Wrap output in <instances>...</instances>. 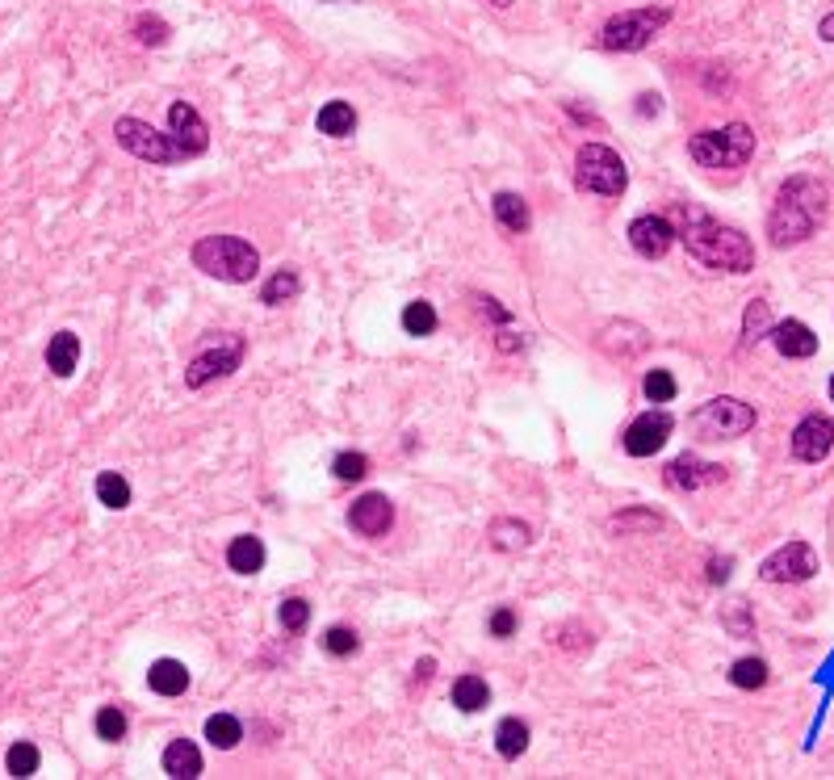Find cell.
Segmentation results:
<instances>
[{
	"mask_svg": "<svg viewBox=\"0 0 834 780\" xmlns=\"http://www.w3.org/2000/svg\"><path fill=\"white\" fill-rule=\"evenodd\" d=\"M675 240H684V248L709 269H721V273H751L755 269V244L746 240L738 227L717 223L713 214L696 210V206H679Z\"/></svg>",
	"mask_w": 834,
	"mask_h": 780,
	"instance_id": "obj_1",
	"label": "cell"
},
{
	"mask_svg": "<svg viewBox=\"0 0 834 780\" xmlns=\"http://www.w3.org/2000/svg\"><path fill=\"white\" fill-rule=\"evenodd\" d=\"M826 185L809 172H797L788 177L772 202V214H767V235H772L776 248H797L814 235L826 219Z\"/></svg>",
	"mask_w": 834,
	"mask_h": 780,
	"instance_id": "obj_2",
	"label": "cell"
},
{
	"mask_svg": "<svg viewBox=\"0 0 834 780\" xmlns=\"http://www.w3.org/2000/svg\"><path fill=\"white\" fill-rule=\"evenodd\" d=\"M193 265L206 277L244 286V281H252L260 273V252L248 240H239V235H202V240L193 244Z\"/></svg>",
	"mask_w": 834,
	"mask_h": 780,
	"instance_id": "obj_3",
	"label": "cell"
},
{
	"mask_svg": "<svg viewBox=\"0 0 834 780\" xmlns=\"http://www.w3.org/2000/svg\"><path fill=\"white\" fill-rule=\"evenodd\" d=\"M688 156L700 168H742L755 156V130L746 122H730L721 130H700L688 139Z\"/></svg>",
	"mask_w": 834,
	"mask_h": 780,
	"instance_id": "obj_4",
	"label": "cell"
},
{
	"mask_svg": "<svg viewBox=\"0 0 834 780\" xmlns=\"http://www.w3.org/2000/svg\"><path fill=\"white\" fill-rule=\"evenodd\" d=\"M575 185L583 193H600V198H621L629 189V168L612 147L583 143L575 156Z\"/></svg>",
	"mask_w": 834,
	"mask_h": 780,
	"instance_id": "obj_5",
	"label": "cell"
},
{
	"mask_svg": "<svg viewBox=\"0 0 834 780\" xmlns=\"http://www.w3.org/2000/svg\"><path fill=\"white\" fill-rule=\"evenodd\" d=\"M671 21V9L667 5H646V9H625V13H617V17H608V26L600 30V47L604 51H621V55H629V51H642L646 42L663 30Z\"/></svg>",
	"mask_w": 834,
	"mask_h": 780,
	"instance_id": "obj_6",
	"label": "cell"
},
{
	"mask_svg": "<svg viewBox=\"0 0 834 780\" xmlns=\"http://www.w3.org/2000/svg\"><path fill=\"white\" fill-rule=\"evenodd\" d=\"M114 139H118V147H126L130 156H139L147 164H181V160H189L177 139L164 135V130H156L143 118H118L114 122Z\"/></svg>",
	"mask_w": 834,
	"mask_h": 780,
	"instance_id": "obj_7",
	"label": "cell"
},
{
	"mask_svg": "<svg viewBox=\"0 0 834 780\" xmlns=\"http://www.w3.org/2000/svg\"><path fill=\"white\" fill-rule=\"evenodd\" d=\"M692 428L700 432L705 441H734V437H746L755 428V407L742 403V399H709L705 407L692 416Z\"/></svg>",
	"mask_w": 834,
	"mask_h": 780,
	"instance_id": "obj_8",
	"label": "cell"
},
{
	"mask_svg": "<svg viewBox=\"0 0 834 780\" xmlns=\"http://www.w3.org/2000/svg\"><path fill=\"white\" fill-rule=\"evenodd\" d=\"M239 361H244V336H235V332H231V336H223L218 344H206V349L189 361V370H185V386H189V390H202V386H210L214 378L235 374V370H239Z\"/></svg>",
	"mask_w": 834,
	"mask_h": 780,
	"instance_id": "obj_9",
	"label": "cell"
},
{
	"mask_svg": "<svg viewBox=\"0 0 834 780\" xmlns=\"http://www.w3.org/2000/svg\"><path fill=\"white\" fill-rule=\"evenodd\" d=\"M814 571H818V554L809 541H788V546H780L776 554H767L759 562L763 583H805L814 579Z\"/></svg>",
	"mask_w": 834,
	"mask_h": 780,
	"instance_id": "obj_10",
	"label": "cell"
},
{
	"mask_svg": "<svg viewBox=\"0 0 834 780\" xmlns=\"http://www.w3.org/2000/svg\"><path fill=\"white\" fill-rule=\"evenodd\" d=\"M671 428H675V420L667 416V411H646V416H638V420L625 428L621 445H625L629 458H654V453L667 445Z\"/></svg>",
	"mask_w": 834,
	"mask_h": 780,
	"instance_id": "obj_11",
	"label": "cell"
},
{
	"mask_svg": "<svg viewBox=\"0 0 834 780\" xmlns=\"http://www.w3.org/2000/svg\"><path fill=\"white\" fill-rule=\"evenodd\" d=\"M629 244H633V252H638V256L658 260V256L671 252L675 227H671V219H663V214H642V219L629 223Z\"/></svg>",
	"mask_w": 834,
	"mask_h": 780,
	"instance_id": "obj_12",
	"label": "cell"
},
{
	"mask_svg": "<svg viewBox=\"0 0 834 780\" xmlns=\"http://www.w3.org/2000/svg\"><path fill=\"white\" fill-rule=\"evenodd\" d=\"M793 458L797 462H822L826 453L834 449V420L826 416H805L797 428H793Z\"/></svg>",
	"mask_w": 834,
	"mask_h": 780,
	"instance_id": "obj_13",
	"label": "cell"
},
{
	"mask_svg": "<svg viewBox=\"0 0 834 780\" xmlns=\"http://www.w3.org/2000/svg\"><path fill=\"white\" fill-rule=\"evenodd\" d=\"M348 525H353V533H361V537H386L390 525H394V504L382 491H369L348 508Z\"/></svg>",
	"mask_w": 834,
	"mask_h": 780,
	"instance_id": "obj_14",
	"label": "cell"
},
{
	"mask_svg": "<svg viewBox=\"0 0 834 780\" xmlns=\"http://www.w3.org/2000/svg\"><path fill=\"white\" fill-rule=\"evenodd\" d=\"M168 130H172V139L185 147V156H202V151L210 147V126L202 122V114H197L189 101H172Z\"/></svg>",
	"mask_w": 834,
	"mask_h": 780,
	"instance_id": "obj_15",
	"label": "cell"
},
{
	"mask_svg": "<svg viewBox=\"0 0 834 780\" xmlns=\"http://www.w3.org/2000/svg\"><path fill=\"white\" fill-rule=\"evenodd\" d=\"M721 479H726V470L713 466V462H700V458H692V453H684V458H675L667 466V483L679 487V491H696V487L721 483Z\"/></svg>",
	"mask_w": 834,
	"mask_h": 780,
	"instance_id": "obj_16",
	"label": "cell"
},
{
	"mask_svg": "<svg viewBox=\"0 0 834 780\" xmlns=\"http://www.w3.org/2000/svg\"><path fill=\"white\" fill-rule=\"evenodd\" d=\"M772 344H776L784 357H793V361L818 353V336L809 332L801 319H784V323H776V328H772Z\"/></svg>",
	"mask_w": 834,
	"mask_h": 780,
	"instance_id": "obj_17",
	"label": "cell"
},
{
	"mask_svg": "<svg viewBox=\"0 0 834 780\" xmlns=\"http://www.w3.org/2000/svg\"><path fill=\"white\" fill-rule=\"evenodd\" d=\"M147 688L160 692V697H181L189 688V667L181 659H156L147 671Z\"/></svg>",
	"mask_w": 834,
	"mask_h": 780,
	"instance_id": "obj_18",
	"label": "cell"
},
{
	"mask_svg": "<svg viewBox=\"0 0 834 780\" xmlns=\"http://www.w3.org/2000/svg\"><path fill=\"white\" fill-rule=\"evenodd\" d=\"M227 567L235 575H256L260 567H265V541H260L256 533H239L227 546Z\"/></svg>",
	"mask_w": 834,
	"mask_h": 780,
	"instance_id": "obj_19",
	"label": "cell"
},
{
	"mask_svg": "<svg viewBox=\"0 0 834 780\" xmlns=\"http://www.w3.org/2000/svg\"><path fill=\"white\" fill-rule=\"evenodd\" d=\"M80 365V336L76 332H55L47 344V370L55 378H72Z\"/></svg>",
	"mask_w": 834,
	"mask_h": 780,
	"instance_id": "obj_20",
	"label": "cell"
},
{
	"mask_svg": "<svg viewBox=\"0 0 834 780\" xmlns=\"http://www.w3.org/2000/svg\"><path fill=\"white\" fill-rule=\"evenodd\" d=\"M164 772L172 780H193V776H202V751H197V743L189 739H172L168 751H164Z\"/></svg>",
	"mask_w": 834,
	"mask_h": 780,
	"instance_id": "obj_21",
	"label": "cell"
},
{
	"mask_svg": "<svg viewBox=\"0 0 834 780\" xmlns=\"http://www.w3.org/2000/svg\"><path fill=\"white\" fill-rule=\"evenodd\" d=\"M315 126H319V135H327V139H348L357 130V110L348 101H327L319 110V118H315Z\"/></svg>",
	"mask_w": 834,
	"mask_h": 780,
	"instance_id": "obj_22",
	"label": "cell"
},
{
	"mask_svg": "<svg viewBox=\"0 0 834 780\" xmlns=\"http://www.w3.org/2000/svg\"><path fill=\"white\" fill-rule=\"evenodd\" d=\"M491 210H495L499 227H508V231H516V235L533 227V210H529V202H524L520 193H495Z\"/></svg>",
	"mask_w": 834,
	"mask_h": 780,
	"instance_id": "obj_23",
	"label": "cell"
},
{
	"mask_svg": "<svg viewBox=\"0 0 834 780\" xmlns=\"http://www.w3.org/2000/svg\"><path fill=\"white\" fill-rule=\"evenodd\" d=\"M449 697H453V705L462 713H478V709H487L491 688H487V680H482V676H457Z\"/></svg>",
	"mask_w": 834,
	"mask_h": 780,
	"instance_id": "obj_24",
	"label": "cell"
},
{
	"mask_svg": "<svg viewBox=\"0 0 834 780\" xmlns=\"http://www.w3.org/2000/svg\"><path fill=\"white\" fill-rule=\"evenodd\" d=\"M495 747L503 760H520L524 751H529V726H524L520 718H503L499 730H495Z\"/></svg>",
	"mask_w": 834,
	"mask_h": 780,
	"instance_id": "obj_25",
	"label": "cell"
},
{
	"mask_svg": "<svg viewBox=\"0 0 834 780\" xmlns=\"http://www.w3.org/2000/svg\"><path fill=\"white\" fill-rule=\"evenodd\" d=\"M298 290H302V277H298L294 269H277V273L265 281V290H260V302H265V307H281V302L298 298Z\"/></svg>",
	"mask_w": 834,
	"mask_h": 780,
	"instance_id": "obj_26",
	"label": "cell"
},
{
	"mask_svg": "<svg viewBox=\"0 0 834 780\" xmlns=\"http://www.w3.org/2000/svg\"><path fill=\"white\" fill-rule=\"evenodd\" d=\"M206 739L218 751H231V747H239V739H244V726H239L231 713H214V718H206Z\"/></svg>",
	"mask_w": 834,
	"mask_h": 780,
	"instance_id": "obj_27",
	"label": "cell"
},
{
	"mask_svg": "<svg viewBox=\"0 0 834 780\" xmlns=\"http://www.w3.org/2000/svg\"><path fill=\"white\" fill-rule=\"evenodd\" d=\"M487 537H491L495 550H524L533 541V533H529V525H524V520H495Z\"/></svg>",
	"mask_w": 834,
	"mask_h": 780,
	"instance_id": "obj_28",
	"label": "cell"
},
{
	"mask_svg": "<svg viewBox=\"0 0 834 780\" xmlns=\"http://www.w3.org/2000/svg\"><path fill=\"white\" fill-rule=\"evenodd\" d=\"M97 500H101L105 508L122 512V508L130 504V483L122 479L118 470H101V474H97Z\"/></svg>",
	"mask_w": 834,
	"mask_h": 780,
	"instance_id": "obj_29",
	"label": "cell"
},
{
	"mask_svg": "<svg viewBox=\"0 0 834 780\" xmlns=\"http://www.w3.org/2000/svg\"><path fill=\"white\" fill-rule=\"evenodd\" d=\"M403 332H407V336H432V332H436V311H432V302H424V298L407 302V311H403Z\"/></svg>",
	"mask_w": 834,
	"mask_h": 780,
	"instance_id": "obj_30",
	"label": "cell"
},
{
	"mask_svg": "<svg viewBox=\"0 0 834 780\" xmlns=\"http://www.w3.org/2000/svg\"><path fill=\"white\" fill-rule=\"evenodd\" d=\"M772 332V311H767L763 298H751V307H746V319H742V344H755Z\"/></svg>",
	"mask_w": 834,
	"mask_h": 780,
	"instance_id": "obj_31",
	"label": "cell"
},
{
	"mask_svg": "<svg viewBox=\"0 0 834 780\" xmlns=\"http://www.w3.org/2000/svg\"><path fill=\"white\" fill-rule=\"evenodd\" d=\"M730 684L734 688H763L767 684V663L763 659H738L734 667H730Z\"/></svg>",
	"mask_w": 834,
	"mask_h": 780,
	"instance_id": "obj_32",
	"label": "cell"
},
{
	"mask_svg": "<svg viewBox=\"0 0 834 780\" xmlns=\"http://www.w3.org/2000/svg\"><path fill=\"white\" fill-rule=\"evenodd\" d=\"M38 747L34 743H13L9 751H5V768H9V776H34L38 772Z\"/></svg>",
	"mask_w": 834,
	"mask_h": 780,
	"instance_id": "obj_33",
	"label": "cell"
},
{
	"mask_svg": "<svg viewBox=\"0 0 834 780\" xmlns=\"http://www.w3.org/2000/svg\"><path fill=\"white\" fill-rule=\"evenodd\" d=\"M323 650L336 659H348L361 650V638H357V630H348V625H332V630L323 634Z\"/></svg>",
	"mask_w": 834,
	"mask_h": 780,
	"instance_id": "obj_34",
	"label": "cell"
},
{
	"mask_svg": "<svg viewBox=\"0 0 834 780\" xmlns=\"http://www.w3.org/2000/svg\"><path fill=\"white\" fill-rule=\"evenodd\" d=\"M675 390H679V382L671 378V370H650V374L642 378V395H646L650 403H671Z\"/></svg>",
	"mask_w": 834,
	"mask_h": 780,
	"instance_id": "obj_35",
	"label": "cell"
},
{
	"mask_svg": "<svg viewBox=\"0 0 834 780\" xmlns=\"http://www.w3.org/2000/svg\"><path fill=\"white\" fill-rule=\"evenodd\" d=\"M97 739H105V743L126 739V713H122L118 705H105V709L97 713Z\"/></svg>",
	"mask_w": 834,
	"mask_h": 780,
	"instance_id": "obj_36",
	"label": "cell"
},
{
	"mask_svg": "<svg viewBox=\"0 0 834 780\" xmlns=\"http://www.w3.org/2000/svg\"><path fill=\"white\" fill-rule=\"evenodd\" d=\"M332 474L340 483H361L369 474V458H365V453H340V458L332 462Z\"/></svg>",
	"mask_w": 834,
	"mask_h": 780,
	"instance_id": "obj_37",
	"label": "cell"
},
{
	"mask_svg": "<svg viewBox=\"0 0 834 780\" xmlns=\"http://www.w3.org/2000/svg\"><path fill=\"white\" fill-rule=\"evenodd\" d=\"M168 34H172V30H168V21L147 17V13H143V17H135V38L143 42V47H164Z\"/></svg>",
	"mask_w": 834,
	"mask_h": 780,
	"instance_id": "obj_38",
	"label": "cell"
},
{
	"mask_svg": "<svg viewBox=\"0 0 834 780\" xmlns=\"http://www.w3.org/2000/svg\"><path fill=\"white\" fill-rule=\"evenodd\" d=\"M277 617H281V625H285L290 634H302V630H306V621H311V604L294 596V600H285V604H281V613H277Z\"/></svg>",
	"mask_w": 834,
	"mask_h": 780,
	"instance_id": "obj_39",
	"label": "cell"
},
{
	"mask_svg": "<svg viewBox=\"0 0 834 780\" xmlns=\"http://www.w3.org/2000/svg\"><path fill=\"white\" fill-rule=\"evenodd\" d=\"M633 525H638V529H658V516H654V512H629V516H617V520H612V529H617V533H625V529H633Z\"/></svg>",
	"mask_w": 834,
	"mask_h": 780,
	"instance_id": "obj_40",
	"label": "cell"
},
{
	"mask_svg": "<svg viewBox=\"0 0 834 780\" xmlns=\"http://www.w3.org/2000/svg\"><path fill=\"white\" fill-rule=\"evenodd\" d=\"M491 634H495V638H512V634H516V613H512V609H495V617H491Z\"/></svg>",
	"mask_w": 834,
	"mask_h": 780,
	"instance_id": "obj_41",
	"label": "cell"
},
{
	"mask_svg": "<svg viewBox=\"0 0 834 780\" xmlns=\"http://www.w3.org/2000/svg\"><path fill=\"white\" fill-rule=\"evenodd\" d=\"M478 307H482V315H491L495 323H508V319H512V311H503L495 298H478Z\"/></svg>",
	"mask_w": 834,
	"mask_h": 780,
	"instance_id": "obj_42",
	"label": "cell"
},
{
	"mask_svg": "<svg viewBox=\"0 0 834 780\" xmlns=\"http://www.w3.org/2000/svg\"><path fill=\"white\" fill-rule=\"evenodd\" d=\"M658 110H663V97H658V93H642V97H638V114H642V118H650V114H658Z\"/></svg>",
	"mask_w": 834,
	"mask_h": 780,
	"instance_id": "obj_43",
	"label": "cell"
},
{
	"mask_svg": "<svg viewBox=\"0 0 834 780\" xmlns=\"http://www.w3.org/2000/svg\"><path fill=\"white\" fill-rule=\"evenodd\" d=\"M730 567H734L730 558H721V562H713V567H709V583H726V579H730Z\"/></svg>",
	"mask_w": 834,
	"mask_h": 780,
	"instance_id": "obj_44",
	"label": "cell"
},
{
	"mask_svg": "<svg viewBox=\"0 0 834 780\" xmlns=\"http://www.w3.org/2000/svg\"><path fill=\"white\" fill-rule=\"evenodd\" d=\"M432 671H436V663H432V659L415 663V680H420V684H428V680H432Z\"/></svg>",
	"mask_w": 834,
	"mask_h": 780,
	"instance_id": "obj_45",
	"label": "cell"
},
{
	"mask_svg": "<svg viewBox=\"0 0 834 780\" xmlns=\"http://www.w3.org/2000/svg\"><path fill=\"white\" fill-rule=\"evenodd\" d=\"M495 344H499V349H503V353H512V349H520V344H524V340H516L512 332H499V340H495Z\"/></svg>",
	"mask_w": 834,
	"mask_h": 780,
	"instance_id": "obj_46",
	"label": "cell"
},
{
	"mask_svg": "<svg viewBox=\"0 0 834 780\" xmlns=\"http://www.w3.org/2000/svg\"><path fill=\"white\" fill-rule=\"evenodd\" d=\"M818 34H822L826 42H834V13H830V17H822V26H818Z\"/></svg>",
	"mask_w": 834,
	"mask_h": 780,
	"instance_id": "obj_47",
	"label": "cell"
},
{
	"mask_svg": "<svg viewBox=\"0 0 834 780\" xmlns=\"http://www.w3.org/2000/svg\"><path fill=\"white\" fill-rule=\"evenodd\" d=\"M738 613H742V600H738ZM730 625H734L738 634H746V621H742V617H730Z\"/></svg>",
	"mask_w": 834,
	"mask_h": 780,
	"instance_id": "obj_48",
	"label": "cell"
},
{
	"mask_svg": "<svg viewBox=\"0 0 834 780\" xmlns=\"http://www.w3.org/2000/svg\"><path fill=\"white\" fill-rule=\"evenodd\" d=\"M491 5H495V9H508V5H512V0H491Z\"/></svg>",
	"mask_w": 834,
	"mask_h": 780,
	"instance_id": "obj_49",
	"label": "cell"
},
{
	"mask_svg": "<svg viewBox=\"0 0 834 780\" xmlns=\"http://www.w3.org/2000/svg\"><path fill=\"white\" fill-rule=\"evenodd\" d=\"M830 399H834V378H830Z\"/></svg>",
	"mask_w": 834,
	"mask_h": 780,
	"instance_id": "obj_50",
	"label": "cell"
}]
</instances>
